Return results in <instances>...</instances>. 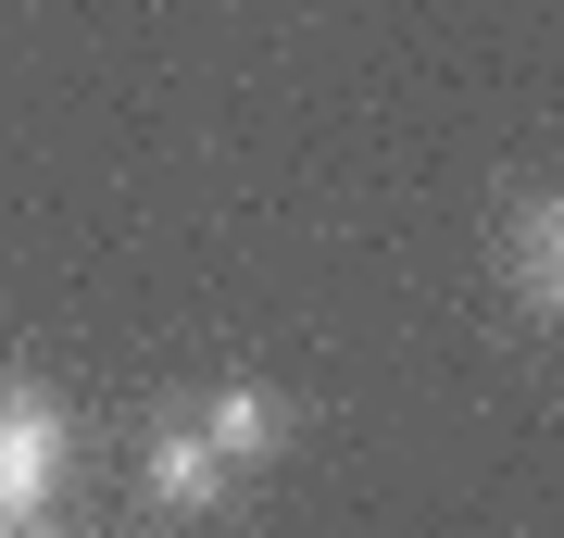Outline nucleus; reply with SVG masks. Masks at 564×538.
<instances>
[{
    "instance_id": "nucleus-3",
    "label": "nucleus",
    "mask_w": 564,
    "mask_h": 538,
    "mask_svg": "<svg viewBox=\"0 0 564 538\" xmlns=\"http://www.w3.org/2000/svg\"><path fill=\"white\" fill-rule=\"evenodd\" d=\"M502 276H514V314H527V326L564 314V200H552V188H514V213H502Z\"/></svg>"
},
{
    "instance_id": "nucleus-2",
    "label": "nucleus",
    "mask_w": 564,
    "mask_h": 538,
    "mask_svg": "<svg viewBox=\"0 0 564 538\" xmlns=\"http://www.w3.org/2000/svg\"><path fill=\"white\" fill-rule=\"evenodd\" d=\"M289 426H302V400H289V388H251V376H226L214 400H188V439H202L226 476L276 463V451H289Z\"/></svg>"
},
{
    "instance_id": "nucleus-1",
    "label": "nucleus",
    "mask_w": 564,
    "mask_h": 538,
    "mask_svg": "<svg viewBox=\"0 0 564 538\" xmlns=\"http://www.w3.org/2000/svg\"><path fill=\"white\" fill-rule=\"evenodd\" d=\"M63 451H76V414L39 376H0V526H39L63 488Z\"/></svg>"
},
{
    "instance_id": "nucleus-4",
    "label": "nucleus",
    "mask_w": 564,
    "mask_h": 538,
    "mask_svg": "<svg viewBox=\"0 0 564 538\" xmlns=\"http://www.w3.org/2000/svg\"><path fill=\"white\" fill-rule=\"evenodd\" d=\"M139 488H151V514H226V488H239V476H226V463L188 439V414H176V426H151Z\"/></svg>"
},
{
    "instance_id": "nucleus-5",
    "label": "nucleus",
    "mask_w": 564,
    "mask_h": 538,
    "mask_svg": "<svg viewBox=\"0 0 564 538\" xmlns=\"http://www.w3.org/2000/svg\"><path fill=\"white\" fill-rule=\"evenodd\" d=\"M0 538H51V526H0Z\"/></svg>"
}]
</instances>
